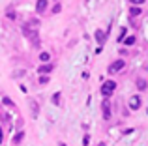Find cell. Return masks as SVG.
Returning a JSON list of instances; mask_svg holds the SVG:
<instances>
[{"label": "cell", "instance_id": "cell-20", "mask_svg": "<svg viewBox=\"0 0 148 146\" xmlns=\"http://www.w3.org/2000/svg\"><path fill=\"white\" fill-rule=\"evenodd\" d=\"M130 2H131V4H137V6H141V4L145 2V0H130Z\"/></svg>", "mask_w": 148, "mask_h": 146}, {"label": "cell", "instance_id": "cell-14", "mask_svg": "<svg viewBox=\"0 0 148 146\" xmlns=\"http://www.w3.org/2000/svg\"><path fill=\"white\" fill-rule=\"evenodd\" d=\"M124 40H126V28L120 30V34H118V43H124Z\"/></svg>", "mask_w": 148, "mask_h": 146}, {"label": "cell", "instance_id": "cell-2", "mask_svg": "<svg viewBox=\"0 0 148 146\" xmlns=\"http://www.w3.org/2000/svg\"><path fill=\"white\" fill-rule=\"evenodd\" d=\"M114 88H116L114 81H105V84L101 86V94H103V98H109V96L114 92Z\"/></svg>", "mask_w": 148, "mask_h": 146}, {"label": "cell", "instance_id": "cell-4", "mask_svg": "<svg viewBox=\"0 0 148 146\" xmlns=\"http://www.w3.org/2000/svg\"><path fill=\"white\" fill-rule=\"evenodd\" d=\"M101 111H103V118H105V120H109V118H111V103H109L107 99H105L103 105H101Z\"/></svg>", "mask_w": 148, "mask_h": 146}, {"label": "cell", "instance_id": "cell-15", "mask_svg": "<svg viewBox=\"0 0 148 146\" xmlns=\"http://www.w3.org/2000/svg\"><path fill=\"white\" fill-rule=\"evenodd\" d=\"M40 60H41V62H49V60H51V55H49V53H41V55H40Z\"/></svg>", "mask_w": 148, "mask_h": 146}, {"label": "cell", "instance_id": "cell-11", "mask_svg": "<svg viewBox=\"0 0 148 146\" xmlns=\"http://www.w3.org/2000/svg\"><path fill=\"white\" fill-rule=\"evenodd\" d=\"M30 105H32V116H34V118H38V103L32 99V101H30Z\"/></svg>", "mask_w": 148, "mask_h": 146}, {"label": "cell", "instance_id": "cell-10", "mask_svg": "<svg viewBox=\"0 0 148 146\" xmlns=\"http://www.w3.org/2000/svg\"><path fill=\"white\" fill-rule=\"evenodd\" d=\"M23 137H25V133H23V131H19L17 135L13 137V144H19V143H21V141H23Z\"/></svg>", "mask_w": 148, "mask_h": 146}, {"label": "cell", "instance_id": "cell-16", "mask_svg": "<svg viewBox=\"0 0 148 146\" xmlns=\"http://www.w3.org/2000/svg\"><path fill=\"white\" fill-rule=\"evenodd\" d=\"M53 103H54V105H60V94H58V92L53 96Z\"/></svg>", "mask_w": 148, "mask_h": 146}, {"label": "cell", "instance_id": "cell-19", "mask_svg": "<svg viewBox=\"0 0 148 146\" xmlns=\"http://www.w3.org/2000/svg\"><path fill=\"white\" fill-rule=\"evenodd\" d=\"M47 81H49V79H47L45 75H43V77H40V83H41V84H47Z\"/></svg>", "mask_w": 148, "mask_h": 146}, {"label": "cell", "instance_id": "cell-13", "mask_svg": "<svg viewBox=\"0 0 148 146\" xmlns=\"http://www.w3.org/2000/svg\"><path fill=\"white\" fill-rule=\"evenodd\" d=\"M130 13L133 15V17H137V15H141L143 11H141V8H135V6H133V8H131V10H130Z\"/></svg>", "mask_w": 148, "mask_h": 146}, {"label": "cell", "instance_id": "cell-5", "mask_svg": "<svg viewBox=\"0 0 148 146\" xmlns=\"http://www.w3.org/2000/svg\"><path fill=\"white\" fill-rule=\"evenodd\" d=\"M45 10H47V0H38L36 2V11L38 13H43Z\"/></svg>", "mask_w": 148, "mask_h": 146}, {"label": "cell", "instance_id": "cell-12", "mask_svg": "<svg viewBox=\"0 0 148 146\" xmlns=\"http://www.w3.org/2000/svg\"><path fill=\"white\" fill-rule=\"evenodd\" d=\"M38 71H40V73H49V71H53V66H51V64H47V66H41Z\"/></svg>", "mask_w": 148, "mask_h": 146}, {"label": "cell", "instance_id": "cell-6", "mask_svg": "<svg viewBox=\"0 0 148 146\" xmlns=\"http://www.w3.org/2000/svg\"><path fill=\"white\" fill-rule=\"evenodd\" d=\"M135 84H137L139 90H146V88H148V83L143 79V77H137V79H135Z\"/></svg>", "mask_w": 148, "mask_h": 146}, {"label": "cell", "instance_id": "cell-21", "mask_svg": "<svg viewBox=\"0 0 148 146\" xmlns=\"http://www.w3.org/2000/svg\"><path fill=\"white\" fill-rule=\"evenodd\" d=\"M2 139H4V135H2V129H0V143H2Z\"/></svg>", "mask_w": 148, "mask_h": 146}, {"label": "cell", "instance_id": "cell-17", "mask_svg": "<svg viewBox=\"0 0 148 146\" xmlns=\"http://www.w3.org/2000/svg\"><path fill=\"white\" fill-rule=\"evenodd\" d=\"M60 10H62V6H60V4H54V8H53V13H60Z\"/></svg>", "mask_w": 148, "mask_h": 146}, {"label": "cell", "instance_id": "cell-9", "mask_svg": "<svg viewBox=\"0 0 148 146\" xmlns=\"http://www.w3.org/2000/svg\"><path fill=\"white\" fill-rule=\"evenodd\" d=\"M135 41H137V38H135V36H130V38H126V40H124V45H135Z\"/></svg>", "mask_w": 148, "mask_h": 146}, {"label": "cell", "instance_id": "cell-7", "mask_svg": "<svg viewBox=\"0 0 148 146\" xmlns=\"http://www.w3.org/2000/svg\"><path fill=\"white\" fill-rule=\"evenodd\" d=\"M94 36H96V41H98V43H103V41H105V32H103V30H96Z\"/></svg>", "mask_w": 148, "mask_h": 146}, {"label": "cell", "instance_id": "cell-1", "mask_svg": "<svg viewBox=\"0 0 148 146\" xmlns=\"http://www.w3.org/2000/svg\"><path fill=\"white\" fill-rule=\"evenodd\" d=\"M23 32H25V36L32 41L34 47H40V36H38L36 30H28V26H25V28H23Z\"/></svg>", "mask_w": 148, "mask_h": 146}, {"label": "cell", "instance_id": "cell-8", "mask_svg": "<svg viewBox=\"0 0 148 146\" xmlns=\"http://www.w3.org/2000/svg\"><path fill=\"white\" fill-rule=\"evenodd\" d=\"M130 107H131V109H135V111H137L139 107H141V99H139V98H131V101H130Z\"/></svg>", "mask_w": 148, "mask_h": 146}, {"label": "cell", "instance_id": "cell-18", "mask_svg": "<svg viewBox=\"0 0 148 146\" xmlns=\"http://www.w3.org/2000/svg\"><path fill=\"white\" fill-rule=\"evenodd\" d=\"M4 105H10V107H11L13 103H11V99H10V98H4Z\"/></svg>", "mask_w": 148, "mask_h": 146}, {"label": "cell", "instance_id": "cell-3", "mask_svg": "<svg viewBox=\"0 0 148 146\" xmlns=\"http://www.w3.org/2000/svg\"><path fill=\"white\" fill-rule=\"evenodd\" d=\"M124 68H126V62H124V60H114V62L111 64V66H109V73H116V71H122Z\"/></svg>", "mask_w": 148, "mask_h": 146}]
</instances>
